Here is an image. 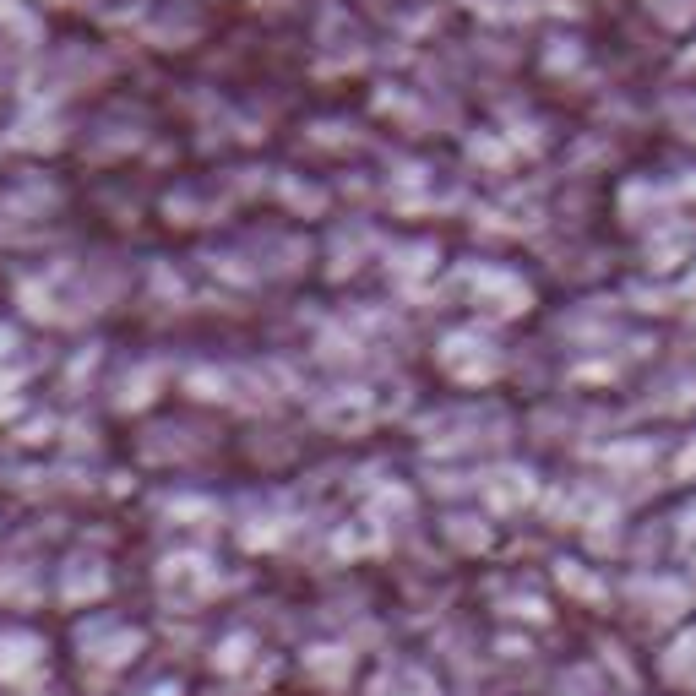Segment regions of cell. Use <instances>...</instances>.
<instances>
[{
	"label": "cell",
	"mask_w": 696,
	"mask_h": 696,
	"mask_svg": "<svg viewBox=\"0 0 696 696\" xmlns=\"http://www.w3.org/2000/svg\"><path fill=\"white\" fill-rule=\"evenodd\" d=\"M0 28H11L22 44H39V17L22 0H0Z\"/></svg>",
	"instance_id": "1"
}]
</instances>
